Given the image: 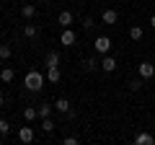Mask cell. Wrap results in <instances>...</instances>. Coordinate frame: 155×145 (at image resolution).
I'll list each match as a JSON object with an SVG mask.
<instances>
[{
    "mask_svg": "<svg viewBox=\"0 0 155 145\" xmlns=\"http://www.w3.org/2000/svg\"><path fill=\"white\" fill-rule=\"evenodd\" d=\"M75 42H78V34L72 31L70 26H67V29H62V34H60V44H62V47H72Z\"/></svg>",
    "mask_w": 155,
    "mask_h": 145,
    "instance_id": "cell-3",
    "label": "cell"
},
{
    "mask_svg": "<svg viewBox=\"0 0 155 145\" xmlns=\"http://www.w3.org/2000/svg\"><path fill=\"white\" fill-rule=\"evenodd\" d=\"M150 29H155V13L150 16Z\"/></svg>",
    "mask_w": 155,
    "mask_h": 145,
    "instance_id": "cell-26",
    "label": "cell"
},
{
    "mask_svg": "<svg viewBox=\"0 0 155 145\" xmlns=\"http://www.w3.org/2000/svg\"><path fill=\"white\" fill-rule=\"evenodd\" d=\"M98 67H101V62H98V60H93V57H88V60H83V70L93 72V70H98Z\"/></svg>",
    "mask_w": 155,
    "mask_h": 145,
    "instance_id": "cell-17",
    "label": "cell"
},
{
    "mask_svg": "<svg viewBox=\"0 0 155 145\" xmlns=\"http://www.w3.org/2000/svg\"><path fill=\"white\" fill-rule=\"evenodd\" d=\"M44 80H47V75H41L39 70H28V72H26V78H23V86H26V91L36 93V91L44 88Z\"/></svg>",
    "mask_w": 155,
    "mask_h": 145,
    "instance_id": "cell-1",
    "label": "cell"
},
{
    "mask_svg": "<svg viewBox=\"0 0 155 145\" xmlns=\"http://www.w3.org/2000/svg\"><path fill=\"white\" fill-rule=\"evenodd\" d=\"M116 65H119V62H116L111 55H104V60H101V70H104V72H114Z\"/></svg>",
    "mask_w": 155,
    "mask_h": 145,
    "instance_id": "cell-6",
    "label": "cell"
},
{
    "mask_svg": "<svg viewBox=\"0 0 155 145\" xmlns=\"http://www.w3.org/2000/svg\"><path fill=\"white\" fill-rule=\"evenodd\" d=\"M72 21H75V16H72L70 11H60V16H57V23H60L62 29H67V26H72Z\"/></svg>",
    "mask_w": 155,
    "mask_h": 145,
    "instance_id": "cell-7",
    "label": "cell"
},
{
    "mask_svg": "<svg viewBox=\"0 0 155 145\" xmlns=\"http://www.w3.org/2000/svg\"><path fill=\"white\" fill-rule=\"evenodd\" d=\"M8 130H11V124L5 119H0V135H8Z\"/></svg>",
    "mask_w": 155,
    "mask_h": 145,
    "instance_id": "cell-25",
    "label": "cell"
},
{
    "mask_svg": "<svg viewBox=\"0 0 155 145\" xmlns=\"http://www.w3.org/2000/svg\"><path fill=\"white\" fill-rule=\"evenodd\" d=\"M13 78H16L13 67H3V70H0V80H3V83H13Z\"/></svg>",
    "mask_w": 155,
    "mask_h": 145,
    "instance_id": "cell-16",
    "label": "cell"
},
{
    "mask_svg": "<svg viewBox=\"0 0 155 145\" xmlns=\"http://www.w3.org/2000/svg\"><path fill=\"white\" fill-rule=\"evenodd\" d=\"M93 26H96V21H93L91 16H85V18H83V29L88 31V29H93Z\"/></svg>",
    "mask_w": 155,
    "mask_h": 145,
    "instance_id": "cell-22",
    "label": "cell"
},
{
    "mask_svg": "<svg viewBox=\"0 0 155 145\" xmlns=\"http://www.w3.org/2000/svg\"><path fill=\"white\" fill-rule=\"evenodd\" d=\"M137 72H140V78H142V80H150L155 75V65H153V62H140Z\"/></svg>",
    "mask_w": 155,
    "mask_h": 145,
    "instance_id": "cell-4",
    "label": "cell"
},
{
    "mask_svg": "<svg viewBox=\"0 0 155 145\" xmlns=\"http://www.w3.org/2000/svg\"><path fill=\"white\" fill-rule=\"evenodd\" d=\"M54 112L70 114V101H67V99H57V101H54Z\"/></svg>",
    "mask_w": 155,
    "mask_h": 145,
    "instance_id": "cell-10",
    "label": "cell"
},
{
    "mask_svg": "<svg viewBox=\"0 0 155 145\" xmlns=\"http://www.w3.org/2000/svg\"><path fill=\"white\" fill-rule=\"evenodd\" d=\"M54 127H57V124L52 122V117H47V119H41V130H44L47 135H49V132H54Z\"/></svg>",
    "mask_w": 155,
    "mask_h": 145,
    "instance_id": "cell-20",
    "label": "cell"
},
{
    "mask_svg": "<svg viewBox=\"0 0 155 145\" xmlns=\"http://www.w3.org/2000/svg\"><path fill=\"white\" fill-rule=\"evenodd\" d=\"M140 88H142V78H140V80H132V83H129V91H134V93H137Z\"/></svg>",
    "mask_w": 155,
    "mask_h": 145,
    "instance_id": "cell-23",
    "label": "cell"
},
{
    "mask_svg": "<svg viewBox=\"0 0 155 145\" xmlns=\"http://www.w3.org/2000/svg\"><path fill=\"white\" fill-rule=\"evenodd\" d=\"M62 143H65V145H78V143H80V140H78L75 135H67V137L62 140Z\"/></svg>",
    "mask_w": 155,
    "mask_h": 145,
    "instance_id": "cell-24",
    "label": "cell"
},
{
    "mask_svg": "<svg viewBox=\"0 0 155 145\" xmlns=\"http://www.w3.org/2000/svg\"><path fill=\"white\" fill-rule=\"evenodd\" d=\"M3 106H5V99H3V93H0V109H3Z\"/></svg>",
    "mask_w": 155,
    "mask_h": 145,
    "instance_id": "cell-27",
    "label": "cell"
},
{
    "mask_svg": "<svg viewBox=\"0 0 155 145\" xmlns=\"http://www.w3.org/2000/svg\"><path fill=\"white\" fill-rule=\"evenodd\" d=\"M101 21H104V23H109V26H111V23H116V21H119V13H116L114 8H106V11L101 13Z\"/></svg>",
    "mask_w": 155,
    "mask_h": 145,
    "instance_id": "cell-8",
    "label": "cell"
},
{
    "mask_svg": "<svg viewBox=\"0 0 155 145\" xmlns=\"http://www.w3.org/2000/svg\"><path fill=\"white\" fill-rule=\"evenodd\" d=\"M142 26H129V39H132V42H140V39H142Z\"/></svg>",
    "mask_w": 155,
    "mask_h": 145,
    "instance_id": "cell-18",
    "label": "cell"
},
{
    "mask_svg": "<svg viewBox=\"0 0 155 145\" xmlns=\"http://www.w3.org/2000/svg\"><path fill=\"white\" fill-rule=\"evenodd\" d=\"M36 3H47V0H36Z\"/></svg>",
    "mask_w": 155,
    "mask_h": 145,
    "instance_id": "cell-28",
    "label": "cell"
},
{
    "mask_svg": "<svg viewBox=\"0 0 155 145\" xmlns=\"http://www.w3.org/2000/svg\"><path fill=\"white\" fill-rule=\"evenodd\" d=\"M23 36H26V39H36V36H39V26H36V23H23Z\"/></svg>",
    "mask_w": 155,
    "mask_h": 145,
    "instance_id": "cell-9",
    "label": "cell"
},
{
    "mask_svg": "<svg viewBox=\"0 0 155 145\" xmlns=\"http://www.w3.org/2000/svg\"><path fill=\"white\" fill-rule=\"evenodd\" d=\"M93 49L98 52V55H109V52H111V39H109V36H96Z\"/></svg>",
    "mask_w": 155,
    "mask_h": 145,
    "instance_id": "cell-2",
    "label": "cell"
},
{
    "mask_svg": "<svg viewBox=\"0 0 155 145\" xmlns=\"http://www.w3.org/2000/svg\"><path fill=\"white\" fill-rule=\"evenodd\" d=\"M60 78H62L60 67H47V80L49 83H60Z\"/></svg>",
    "mask_w": 155,
    "mask_h": 145,
    "instance_id": "cell-12",
    "label": "cell"
},
{
    "mask_svg": "<svg viewBox=\"0 0 155 145\" xmlns=\"http://www.w3.org/2000/svg\"><path fill=\"white\" fill-rule=\"evenodd\" d=\"M36 112H39V119H47V117H52V112H54V104H41Z\"/></svg>",
    "mask_w": 155,
    "mask_h": 145,
    "instance_id": "cell-14",
    "label": "cell"
},
{
    "mask_svg": "<svg viewBox=\"0 0 155 145\" xmlns=\"http://www.w3.org/2000/svg\"><path fill=\"white\" fill-rule=\"evenodd\" d=\"M18 140L21 143H34V127H28V122L18 130Z\"/></svg>",
    "mask_w": 155,
    "mask_h": 145,
    "instance_id": "cell-5",
    "label": "cell"
},
{
    "mask_svg": "<svg viewBox=\"0 0 155 145\" xmlns=\"http://www.w3.org/2000/svg\"><path fill=\"white\" fill-rule=\"evenodd\" d=\"M134 143H137V145H153V143H155V137H153L150 132H140L137 137H134Z\"/></svg>",
    "mask_w": 155,
    "mask_h": 145,
    "instance_id": "cell-13",
    "label": "cell"
},
{
    "mask_svg": "<svg viewBox=\"0 0 155 145\" xmlns=\"http://www.w3.org/2000/svg\"><path fill=\"white\" fill-rule=\"evenodd\" d=\"M21 16L26 18V21H31V18L36 16V5H34V3H26V5L21 8Z\"/></svg>",
    "mask_w": 155,
    "mask_h": 145,
    "instance_id": "cell-11",
    "label": "cell"
},
{
    "mask_svg": "<svg viewBox=\"0 0 155 145\" xmlns=\"http://www.w3.org/2000/svg\"><path fill=\"white\" fill-rule=\"evenodd\" d=\"M23 119H26V122H34V119H39V112L34 106H26V109H23Z\"/></svg>",
    "mask_w": 155,
    "mask_h": 145,
    "instance_id": "cell-19",
    "label": "cell"
},
{
    "mask_svg": "<svg viewBox=\"0 0 155 145\" xmlns=\"http://www.w3.org/2000/svg\"><path fill=\"white\" fill-rule=\"evenodd\" d=\"M11 44H0V60H3V62H5L8 60V57H11Z\"/></svg>",
    "mask_w": 155,
    "mask_h": 145,
    "instance_id": "cell-21",
    "label": "cell"
},
{
    "mask_svg": "<svg viewBox=\"0 0 155 145\" xmlns=\"http://www.w3.org/2000/svg\"><path fill=\"white\" fill-rule=\"evenodd\" d=\"M47 67H60V52H47Z\"/></svg>",
    "mask_w": 155,
    "mask_h": 145,
    "instance_id": "cell-15",
    "label": "cell"
}]
</instances>
